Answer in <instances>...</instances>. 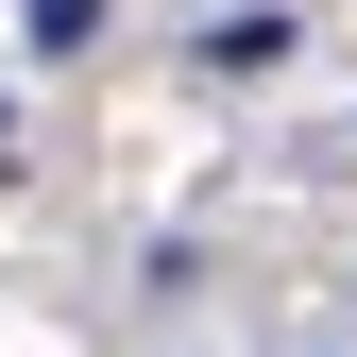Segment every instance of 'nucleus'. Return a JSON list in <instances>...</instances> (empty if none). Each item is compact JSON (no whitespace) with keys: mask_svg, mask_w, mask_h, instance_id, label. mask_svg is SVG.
Returning a JSON list of instances; mask_svg holds the SVG:
<instances>
[{"mask_svg":"<svg viewBox=\"0 0 357 357\" xmlns=\"http://www.w3.org/2000/svg\"><path fill=\"white\" fill-rule=\"evenodd\" d=\"M102 34V0H34V52H85Z\"/></svg>","mask_w":357,"mask_h":357,"instance_id":"nucleus-1","label":"nucleus"}]
</instances>
